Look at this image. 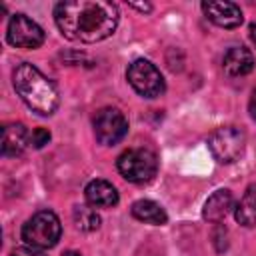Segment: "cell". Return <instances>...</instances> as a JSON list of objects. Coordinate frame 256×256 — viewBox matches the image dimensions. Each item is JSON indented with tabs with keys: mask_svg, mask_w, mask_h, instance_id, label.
<instances>
[{
	"mask_svg": "<svg viewBox=\"0 0 256 256\" xmlns=\"http://www.w3.org/2000/svg\"><path fill=\"white\" fill-rule=\"evenodd\" d=\"M126 78L142 98H158L166 90V82L160 70L150 60H144V58H138L128 66Z\"/></svg>",
	"mask_w": 256,
	"mask_h": 256,
	"instance_id": "8992f818",
	"label": "cell"
},
{
	"mask_svg": "<svg viewBox=\"0 0 256 256\" xmlns=\"http://www.w3.org/2000/svg\"><path fill=\"white\" fill-rule=\"evenodd\" d=\"M250 38H252V42H254V46H256V24L250 26Z\"/></svg>",
	"mask_w": 256,
	"mask_h": 256,
	"instance_id": "44dd1931",
	"label": "cell"
},
{
	"mask_svg": "<svg viewBox=\"0 0 256 256\" xmlns=\"http://www.w3.org/2000/svg\"><path fill=\"white\" fill-rule=\"evenodd\" d=\"M208 148L220 164H230L242 156L246 134L238 126H220L208 136Z\"/></svg>",
	"mask_w": 256,
	"mask_h": 256,
	"instance_id": "5b68a950",
	"label": "cell"
},
{
	"mask_svg": "<svg viewBox=\"0 0 256 256\" xmlns=\"http://www.w3.org/2000/svg\"><path fill=\"white\" fill-rule=\"evenodd\" d=\"M54 20L64 38L92 44L114 34L118 8L106 0H66L56 4Z\"/></svg>",
	"mask_w": 256,
	"mask_h": 256,
	"instance_id": "6da1fadb",
	"label": "cell"
},
{
	"mask_svg": "<svg viewBox=\"0 0 256 256\" xmlns=\"http://www.w3.org/2000/svg\"><path fill=\"white\" fill-rule=\"evenodd\" d=\"M30 142L28 130L20 122L6 124L2 128V154L4 156H18L26 150V144Z\"/></svg>",
	"mask_w": 256,
	"mask_h": 256,
	"instance_id": "4fadbf2b",
	"label": "cell"
},
{
	"mask_svg": "<svg viewBox=\"0 0 256 256\" xmlns=\"http://www.w3.org/2000/svg\"><path fill=\"white\" fill-rule=\"evenodd\" d=\"M234 216H236V222L246 228L256 226V186L254 184L246 188L242 200L234 208Z\"/></svg>",
	"mask_w": 256,
	"mask_h": 256,
	"instance_id": "9a60e30c",
	"label": "cell"
},
{
	"mask_svg": "<svg viewBox=\"0 0 256 256\" xmlns=\"http://www.w3.org/2000/svg\"><path fill=\"white\" fill-rule=\"evenodd\" d=\"M86 202L92 208H112L118 204L120 196L118 190L108 182V180H92L84 188Z\"/></svg>",
	"mask_w": 256,
	"mask_h": 256,
	"instance_id": "8fae6325",
	"label": "cell"
},
{
	"mask_svg": "<svg viewBox=\"0 0 256 256\" xmlns=\"http://www.w3.org/2000/svg\"><path fill=\"white\" fill-rule=\"evenodd\" d=\"M74 224L84 232H92L100 226V216L90 206H76L74 208Z\"/></svg>",
	"mask_w": 256,
	"mask_h": 256,
	"instance_id": "2e32d148",
	"label": "cell"
},
{
	"mask_svg": "<svg viewBox=\"0 0 256 256\" xmlns=\"http://www.w3.org/2000/svg\"><path fill=\"white\" fill-rule=\"evenodd\" d=\"M222 68L232 78L246 76L254 70V56L244 46H232L222 58Z\"/></svg>",
	"mask_w": 256,
	"mask_h": 256,
	"instance_id": "30bf717a",
	"label": "cell"
},
{
	"mask_svg": "<svg viewBox=\"0 0 256 256\" xmlns=\"http://www.w3.org/2000/svg\"><path fill=\"white\" fill-rule=\"evenodd\" d=\"M48 142H50V130H46V128H36L30 136V144L34 148H44Z\"/></svg>",
	"mask_w": 256,
	"mask_h": 256,
	"instance_id": "e0dca14e",
	"label": "cell"
},
{
	"mask_svg": "<svg viewBox=\"0 0 256 256\" xmlns=\"http://www.w3.org/2000/svg\"><path fill=\"white\" fill-rule=\"evenodd\" d=\"M10 256H46L42 250H38V248H32V246H22V248H16V250H12V254Z\"/></svg>",
	"mask_w": 256,
	"mask_h": 256,
	"instance_id": "ac0fdd59",
	"label": "cell"
},
{
	"mask_svg": "<svg viewBox=\"0 0 256 256\" xmlns=\"http://www.w3.org/2000/svg\"><path fill=\"white\" fill-rule=\"evenodd\" d=\"M248 110H250V116L256 120V90L252 92V96H250V102H248Z\"/></svg>",
	"mask_w": 256,
	"mask_h": 256,
	"instance_id": "d6986e66",
	"label": "cell"
},
{
	"mask_svg": "<svg viewBox=\"0 0 256 256\" xmlns=\"http://www.w3.org/2000/svg\"><path fill=\"white\" fill-rule=\"evenodd\" d=\"M94 136L104 146L118 144L128 132V120L118 108H100L92 120Z\"/></svg>",
	"mask_w": 256,
	"mask_h": 256,
	"instance_id": "52a82bcc",
	"label": "cell"
},
{
	"mask_svg": "<svg viewBox=\"0 0 256 256\" xmlns=\"http://www.w3.org/2000/svg\"><path fill=\"white\" fill-rule=\"evenodd\" d=\"M60 234H62V226L58 216L52 210L36 212L22 226V240L26 242V246H32L38 250L56 246V242L60 240Z\"/></svg>",
	"mask_w": 256,
	"mask_h": 256,
	"instance_id": "3957f363",
	"label": "cell"
},
{
	"mask_svg": "<svg viewBox=\"0 0 256 256\" xmlns=\"http://www.w3.org/2000/svg\"><path fill=\"white\" fill-rule=\"evenodd\" d=\"M132 8H136V10H142V12H150L152 10V6L150 4H130Z\"/></svg>",
	"mask_w": 256,
	"mask_h": 256,
	"instance_id": "ffe728a7",
	"label": "cell"
},
{
	"mask_svg": "<svg viewBox=\"0 0 256 256\" xmlns=\"http://www.w3.org/2000/svg\"><path fill=\"white\" fill-rule=\"evenodd\" d=\"M232 210H234V196H232L230 190L222 188V190H216V192L204 202L202 218L208 220V222H220V220H224Z\"/></svg>",
	"mask_w": 256,
	"mask_h": 256,
	"instance_id": "7c38bea8",
	"label": "cell"
},
{
	"mask_svg": "<svg viewBox=\"0 0 256 256\" xmlns=\"http://www.w3.org/2000/svg\"><path fill=\"white\" fill-rule=\"evenodd\" d=\"M130 212L136 220L148 222V224H154V226H162L168 220V214L164 212V208L154 200H136L132 204Z\"/></svg>",
	"mask_w": 256,
	"mask_h": 256,
	"instance_id": "5bb4252c",
	"label": "cell"
},
{
	"mask_svg": "<svg viewBox=\"0 0 256 256\" xmlns=\"http://www.w3.org/2000/svg\"><path fill=\"white\" fill-rule=\"evenodd\" d=\"M12 82L18 96L30 110H34L40 116H50L56 112L60 104L58 90L54 82L46 78L34 64L30 62L18 64L12 74Z\"/></svg>",
	"mask_w": 256,
	"mask_h": 256,
	"instance_id": "7a4b0ae2",
	"label": "cell"
},
{
	"mask_svg": "<svg viewBox=\"0 0 256 256\" xmlns=\"http://www.w3.org/2000/svg\"><path fill=\"white\" fill-rule=\"evenodd\" d=\"M202 12L210 22H214L220 28H236L242 24V10L234 2L208 0L202 2Z\"/></svg>",
	"mask_w": 256,
	"mask_h": 256,
	"instance_id": "9c48e42d",
	"label": "cell"
},
{
	"mask_svg": "<svg viewBox=\"0 0 256 256\" xmlns=\"http://www.w3.org/2000/svg\"><path fill=\"white\" fill-rule=\"evenodd\" d=\"M116 166H118V172L128 182L142 184V182H150L156 176L158 158L148 148H130L118 156Z\"/></svg>",
	"mask_w": 256,
	"mask_h": 256,
	"instance_id": "277c9868",
	"label": "cell"
},
{
	"mask_svg": "<svg viewBox=\"0 0 256 256\" xmlns=\"http://www.w3.org/2000/svg\"><path fill=\"white\" fill-rule=\"evenodd\" d=\"M6 38L16 48H38L44 42V30L26 14H14L8 22Z\"/></svg>",
	"mask_w": 256,
	"mask_h": 256,
	"instance_id": "ba28073f",
	"label": "cell"
},
{
	"mask_svg": "<svg viewBox=\"0 0 256 256\" xmlns=\"http://www.w3.org/2000/svg\"><path fill=\"white\" fill-rule=\"evenodd\" d=\"M62 256H80V252H74V250H68V252H64Z\"/></svg>",
	"mask_w": 256,
	"mask_h": 256,
	"instance_id": "7402d4cb",
	"label": "cell"
}]
</instances>
